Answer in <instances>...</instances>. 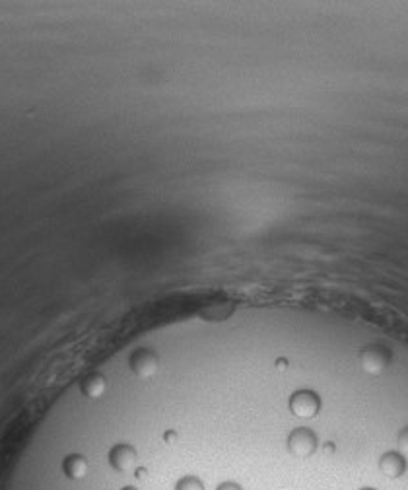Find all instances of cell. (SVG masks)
<instances>
[{"mask_svg": "<svg viewBox=\"0 0 408 490\" xmlns=\"http://www.w3.org/2000/svg\"><path fill=\"white\" fill-rule=\"evenodd\" d=\"M288 452L292 455H296L299 459H307L317 452V445H319V438L311 430V428H296L292 430L288 436Z\"/></svg>", "mask_w": 408, "mask_h": 490, "instance_id": "6da1fadb", "label": "cell"}, {"mask_svg": "<svg viewBox=\"0 0 408 490\" xmlns=\"http://www.w3.org/2000/svg\"><path fill=\"white\" fill-rule=\"evenodd\" d=\"M290 411L299 418H313L321 411V399L311 389H299L290 397Z\"/></svg>", "mask_w": 408, "mask_h": 490, "instance_id": "7a4b0ae2", "label": "cell"}, {"mask_svg": "<svg viewBox=\"0 0 408 490\" xmlns=\"http://www.w3.org/2000/svg\"><path fill=\"white\" fill-rule=\"evenodd\" d=\"M363 370L370 372V374H379L383 372L391 362V354L387 349L383 346H368L363 349L362 356H360Z\"/></svg>", "mask_w": 408, "mask_h": 490, "instance_id": "3957f363", "label": "cell"}, {"mask_svg": "<svg viewBox=\"0 0 408 490\" xmlns=\"http://www.w3.org/2000/svg\"><path fill=\"white\" fill-rule=\"evenodd\" d=\"M136 450L130 444H117L113 445L111 452H109V463L115 471L119 473H129L130 469H134L136 465Z\"/></svg>", "mask_w": 408, "mask_h": 490, "instance_id": "277c9868", "label": "cell"}, {"mask_svg": "<svg viewBox=\"0 0 408 490\" xmlns=\"http://www.w3.org/2000/svg\"><path fill=\"white\" fill-rule=\"evenodd\" d=\"M130 368L140 378H148L158 370V356L150 349H140L130 356Z\"/></svg>", "mask_w": 408, "mask_h": 490, "instance_id": "5b68a950", "label": "cell"}, {"mask_svg": "<svg viewBox=\"0 0 408 490\" xmlns=\"http://www.w3.org/2000/svg\"><path fill=\"white\" fill-rule=\"evenodd\" d=\"M379 469L389 479H399L407 473V459L399 452H385L379 459Z\"/></svg>", "mask_w": 408, "mask_h": 490, "instance_id": "8992f818", "label": "cell"}, {"mask_svg": "<svg viewBox=\"0 0 408 490\" xmlns=\"http://www.w3.org/2000/svg\"><path fill=\"white\" fill-rule=\"evenodd\" d=\"M63 473L70 481H82L88 473V459L84 457L82 453H70L66 455L63 461Z\"/></svg>", "mask_w": 408, "mask_h": 490, "instance_id": "52a82bcc", "label": "cell"}, {"mask_svg": "<svg viewBox=\"0 0 408 490\" xmlns=\"http://www.w3.org/2000/svg\"><path fill=\"white\" fill-rule=\"evenodd\" d=\"M80 389H82V393L86 397H102L103 391H105V378H103L100 372H93V374L84 378Z\"/></svg>", "mask_w": 408, "mask_h": 490, "instance_id": "ba28073f", "label": "cell"}, {"mask_svg": "<svg viewBox=\"0 0 408 490\" xmlns=\"http://www.w3.org/2000/svg\"><path fill=\"white\" fill-rule=\"evenodd\" d=\"M175 490H204V484L196 475H185L175 482Z\"/></svg>", "mask_w": 408, "mask_h": 490, "instance_id": "9c48e42d", "label": "cell"}, {"mask_svg": "<svg viewBox=\"0 0 408 490\" xmlns=\"http://www.w3.org/2000/svg\"><path fill=\"white\" fill-rule=\"evenodd\" d=\"M397 444H399V453L405 457V459H408V426L407 428H402L400 430L399 438H397Z\"/></svg>", "mask_w": 408, "mask_h": 490, "instance_id": "30bf717a", "label": "cell"}, {"mask_svg": "<svg viewBox=\"0 0 408 490\" xmlns=\"http://www.w3.org/2000/svg\"><path fill=\"white\" fill-rule=\"evenodd\" d=\"M216 490H243V487L240 484V482H235V481H226V482H220Z\"/></svg>", "mask_w": 408, "mask_h": 490, "instance_id": "8fae6325", "label": "cell"}, {"mask_svg": "<svg viewBox=\"0 0 408 490\" xmlns=\"http://www.w3.org/2000/svg\"><path fill=\"white\" fill-rule=\"evenodd\" d=\"M146 473H148L146 467H136V469H134V477H136V479H144V477H146Z\"/></svg>", "mask_w": 408, "mask_h": 490, "instance_id": "7c38bea8", "label": "cell"}, {"mask_svg": "<svg viewBox=\"0 0 408 490\" xmlns=\"http://www.w3.org/2000/svg\"><path fill=\"white\" fill-rule=\"evenodd\" d=\"M164 440H166L167 444H173V442L177 440V434H175V432H171V430H169V432H166V434H164Z\"/></svg>", "mask_w": 408, "mask_h": 490, "instance_id": "4fadbf2b", "label": "cell"}, {"mask_svg": "<svg viewBox=\"0 0 408 490\" xmlns=\"http://www.w3.org/2000/svg\"><path fill=\"white\" fill-rule=\"evenodd\" d=\"M325 452H327V453H331V452H334V445H333V444H331V442H329V444H327V445H325Z\"/></svg>", "mask_w": 408, "mask_h": 490, "instance_id": "5bb4252c", "label": "cell"}, {"mask_svg": "<svg viewBox=\"0 0 408 490\" xmlns=\"http://www.w3.org/2000/svg\"><path fill=\"white\" fill-rule=\"evenodd\" d=\"M121 490H139V489H134V487H125V489H121Z\"/></svg>", "mask_w": 408, "mask_h": 490, "instance_id": "9a60e30c", "label": "cell"}, {"mask_svg": "<svg viewBox=\"0 0 408 490\" xmlns=\"http://www.w3.org/2000/svg\"><path fill=\"white\" fill-rule=\"evenodd\" d=\"M360 490H375V489H370V487H366V489H360Z\"/></svg>", "mask_w": 408, "mask_h": 490, "instance_id": "2e32d148", "label": "cell"}]
</instances>
